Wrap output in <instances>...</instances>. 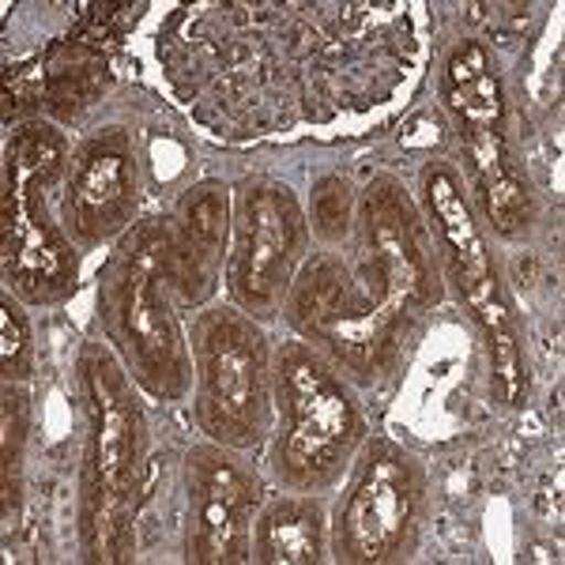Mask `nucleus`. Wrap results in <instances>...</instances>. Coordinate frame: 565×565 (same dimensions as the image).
<instances>
[{
	"mask_svg": "<svg viewBox=\"0 0 565 565\" xmlns=\"http://www.w3.org/2000/svg\"><path fill=\"white\" fill-rule=\"evenodd\" d=\"M348 242L351 257L321 253L298 268L282 313L348 381L377 385L445 287L430 226L396 178L370 181Z\"/></svg>",
	"mask_w": 565,
	"mask_h": 565,
	"instance_id": "obj_1",
	"label": "nucleus"
},
{
	"mask_svg": "<svg viewBox=\"0 0 565 565\" xmlns=\"http://www.w3.org/2000/svg\"><path fill=\"white\" fill-rule=\"evenodd\" d=\"M136 381L114 348L87 343L79 354V388L87 412V449L79 468V546L98 565L132 558V521L143 490L148 418Z\"/></svg>",
	"mask_w": 565,
	"mask_h": 565,
	"instance_id": "obj_2",
	"label": "nucleus"
},
{
	"mask_svg": "<svg viewBox=\"0 0 565 565\" xmlns=\"http://www.w3.org/2000/svg\"><path fill=\"white\" fill-rule=\"evenodd\" d=\"M174 298L170 218H143L121 234L98 276V317L129 377L162 404L181 399L193 381Z\"/></svg>",
	"mask_w": 565,
	"mask_h": 565,
	"instance_id": "obj_3",
	"label": "nucleus"
},
{
	"mask_svg": "<svg viewBox=\"0 0 565 565\" xmlns=\"http://www.w3.org/2000/svg\"><path fill=\"white\" fill-rule=\"evenodd\" d=\"M271 471L295 494H317L343 479L366 445V418L351 381L306 340H290L271 362Z\"/></svg>",
	"mask_w": 565,
	"mask_h": 565,
	"instance_id": "obj_4",
	"label": "nucleus"
},
{
	"mask_svg": "<svg viewBox=\"0 0 565 565\" xmlns=\"http://www.w3.org/2000/svg\"><path fill=\"white\" fill-rule=\"evenodd\" d=\"M65 167L68 143L53 125H23L4 143V279L31 306H57L76 290V249L50 215Z\"/></svg>",
	"mask_w": 565,
	"mask_h": 565,
	"instance_id": "obj_5",
	"label": "nucleus"
},
{
	"mask_svg": "<svg viewBox=\"0 0 565 565\" xmlns=\"http://www.w3.org/2000/svg\"><path fill=\"white\" fill-rule=\"evenodd\" d=\"M423 200L426 218H430L426 226L441 245L445 276H449L460 302L471 309V317L487 335L501 404L521 407L527 396L521 335H516L513 309H509V298L501 290V276L494 268V257H490L487 234H482L476 218V204L463 193V181L449 162H430L423 170Z\"/></svg>",
	"mask_w": 565,
	"mask_h": 565,
	"instance_id": "obj_6",
	"label": "nucleus"
},
{
	"mask_svg": "<svg viewBox=\"0 0 565 565\" xmlns=\"http://www.w3.org/2000/svg\"><path fill=\"white\" fill-rule=\"evenodd\" d=\"M196 426L226 449H257L271 423V351L238 306L207 309L193 324Z\"/></svg>",
	"mask_w": 565,
	"mask_h": 565,
	"instance_id": "obj_7",
	"label": "nucleus"
},
{
	"mask_svg": "<svg viewBox=\"0 0 565 565\" xmlns=\"http://www.w3.org/2000/svg\"><path fill=\"white\" fill-rule=\"evenodd\" d=\"M441 98L468 154L471 193L482 218L501 234L516 238L532 226L535 204L516 174L505 143V90L490 68V53L479 42H460L441 72Z\"/></svg>",
	"mask_w": 565,
	"mask_h": 565,
	"instance_id": "obj_8",
	"label": "nucleus"
},
{
	"mask_svg": "<svg viewBox=\"0 0 565 565\" xmlns=\"http://www.w3.org/2000/svg\"><path fill=\"white\" fill-rule=\"evenodd\" d=\"M426 509V471L412 449L373 437L362 445L332 532L335 562L385 565L412 558Z\"/></svg>",
	"mask_w": 565,
	"mask_h": 565,
	"instance_id": "obj_9",
	"label": "nucleus"
},
{
	"mask_svg": "<svg viewBox=\"0 0 565 565\" xmlns=\"http://www.w3.org/2000/svg\"><path fill=\"white\" fill-rule=\"evenodd\" d=\"M309 223L302 204L282 181H245L231 223L226 290L253 321H268L287 302L298 268L306 264Z\"/></svg>",
	"mask_w": 565,
	"mask_h": 565,
	"instance_id": "obj_10",
	"label": "nucleus"
},
{
	"mask_svg": "<svg viewBox=\"0 0 565 565\" xmlns=\"http://www.w3.org/2000/svg\"><path fill=\"white\" fill-rule=\"evenodd\" d=\"M189 540L185 558L196 565L253 562V513L260 505V479L226 445H193L185 457Z\"/></svg>",
	"mask_w": 565,
	"mask_h": 565,
	"instance_id": "obj_11",
	"label": "nucleus"
},
{
	"mask_svg": "<svg viewBox=\"0 0 565 565\" xmlns=\"http://www.w3.org/2000/svg\"><path fill=\"white\" fill-rule=\"evenodd\" d=\"M136 200H140V170L129 136L106 129L79 143L68 162V189L61 207L68 238L79 245H103L125 234Z\"/></svg>",
	"mask_w": 565,
	"mask_h": 565,
	"instance_id": "obj_12",
	"label": "nucleus"
},
{
	"mask_svg": "<svg viewBox=\"0 0 565 565\" xmlns=\"http://www.w3.org/2000/svg\"><path fill=\"white\" fill-rule=\"evenodd\" d=\"M174 238V295L178 306H204L215 295L231 238V193L218 181H200L178 200L170 218Z\"/></svg>",
	"mask_w": 565,
	"mask_h": 565,
	"instance_id": "obj_13",
	"label": "nucleus"
},
{
	"mask_svg": "<svg viewBox=\"0 0 565 565\" xmlns=\"http://www.w3.org/2000/svg\"><path fill=\"white\" fill-rule=\"evenodd\" d=\"M324 558V509L313 494L276 498L253 521V562L317 565Z\"/></svg>",
	"mask_w": 565,
	"mask_h": 565,
	"instance_id": "obj_14",
	"label": "nucleus"
},
{
	"mask_svg": "<svg viewBox=\"0 0 565 565\" xmlns=\"http://www.w3.org/2000/svg\"><path fill=\"white\" fill-rule=\"evenodd\" d=\"M106 84V61L90 50H72L68 61L50 68V109L61 117H76Z\"/></svg>",
	"mask_w": 565,
	"mask_h": 565,
	"instance_id": "obj_15",
	"label": "nucleus"
},
{
	"mask_svg": "<svg viewBox=\"0 0 565 565\" xmlns=\"http://www.w3.org/2000/svg\"><path fill=\"white\" fill-rule=\"evenodd\" d=\"M354 226V200H351V189L343 178L328 174L317 181L313 189V231L317 238L328 242V245H340L348 242Z\"/></svg>",
	"mask_w": 565,
	"mask_h": 565,
	"instance_id": "obj_16",
	"label": "nucleus"
},
{
	"mask_svg": "<svg viewBox=\"0 0 565 565\" xmlns=\"http://www.w3.org/2000/svg\"><path fill=\"white\" fill-rule=\"evenodd\" d=\"M26 445V396L15 385L4 388V516L20 505V471Z\"/></svg>",
	"mask_w": 565,
	"mask_h": 565,
	"instance_id": "obj_17",
	"label": "nucleus"
},
{
	"mask_svg": "<svg viewBox=\"0 0 565 565\" xmlns=\"http://www.w3.org/2000/svg\"><path fill=\"white\" fill-rule=\"evenodd\" d=\"M0 343H4V381L15 385V381L31 377V366H34V351H31V332H26V317L23 309L12 302V295L0 298Z\"/></svg>",
	"mask_w": 565,
	"mask_h": 565,
	"instance_id": "obj_18",
	"label": "nucleus"
}]
</instances>
